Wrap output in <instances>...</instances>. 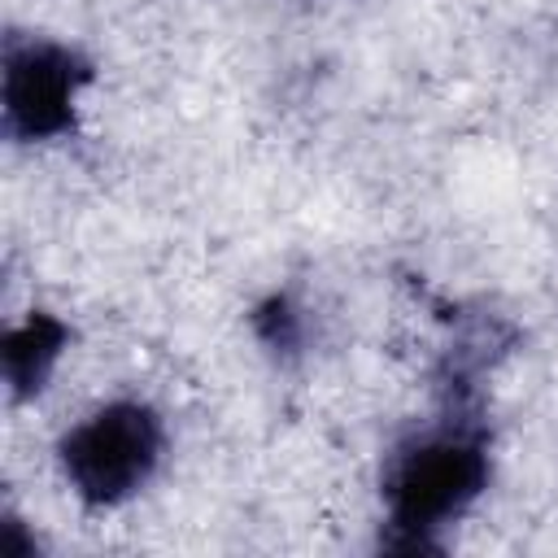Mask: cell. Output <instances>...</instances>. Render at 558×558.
I'll return each instance as SVG.
<instances>
[{
    "instance_id": "cell-1",
    "label": "cell",
    "mask_w": 558,
    "mask_h": 558,
    "mask_svg": "<svg viewBox=\"0 0 558 558\" xmlns=\"http://www.w3.org/2000/svg\"><path fill=\"white\" fill-rule=\"evenodd\" d=\"M488 484V445L480 427L449 423L397 449L384 471L388 545L432 549V536L458 519Z\"/></svg>"
},
{
    "instance_id": "cell-2",
    "label": "cell",
    "mask_w": 558,
    "mask_h": 558,
    "mask_svg": "<svg viewBox=\"0 0 558 558\" xmlns=\"http://www.w3.org/2000/svg\"><path fill=\"white\" fill-rule=\"evenodd\" d=\"M166 449V432L153 405L109 401L61 436V471L87 506H118L135 497Z\"/></svg>"
},
{
    "instance_id": "cell-3",
    "label": "cell",
    "mask_w": 558,
    "mask_h": 558,
    "mask_svg": "<svg viewBox=\"0 0 558 558\" xmlns=\"http://www.w3.org/2000/svg\"><path fill=\"white\" fill-rule=\"evenodd\" d=\"M92 65L48 39H9L4 48V131L13 140H52L70 131L74 100Z\"/></svg>"
},
{
    "instance_id": "cell-4",
    "label": "cell",
    "mask_w": 558,
    "mask_h": 558,
    "mask_svg": "<svg viewBox=\"0 0 558 558\" xmlns=\"http://www.w3.org/2000/svg\"><path fill=\"white\" fill-rule=\"evenodd\" d=\"M70 340V327L44 310H35L22 327H13L0 344V357H4V379H9V392L22 401V397H35L44 388V379L52 375L61 349Z\"/></svg>"
},
{
    "instance_id": "cell-5",
    "label": "cell",
    "mask_w": 558,
    "mask_h": 558,
    "mask_svg": "<svg viewBox=\"0 0 558 558\" xmlns=\"http://www.w3.org/2000/svg\"><path fill=\"white\" fill-rule=\"evenodd\" d=\"M257 331H262V340L270 344V349H292L296 344V314L288 310V301L283 296H275V301H266L262 310H257Z\"/></svg>"
}]
</instances>
